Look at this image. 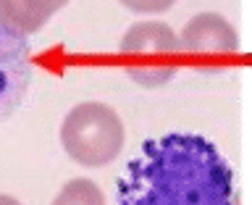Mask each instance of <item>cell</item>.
I'll list each match as a JSON object with an SVG mask.
<instances>
[{"mask_svg":"<svg viewBox=\"0 0 252 205\" xmlns=\"http://www.w3.org/2000/svg\"><path fill=\"white\" fill-rule=\"evenodd\" d=\"M116 205H234V169L202 134H163L124 166Z\"/></svg>","mask_w":252,"mask_h":205,"instance_id":"1","label":"cell"},{"mask_svg":"<svg viewBox=\"0 0 252 205\" xmlns=\"http://www.w3.org/2000/svg\"><path fill=\"white\" fill-rule=\"evenodd\" d=\"M124 121L110 105L97 100L79 102L61 124V145L74 163L84 169H102L124 150Z\"/></svg>","mask_w":252,"mask_h":205,"instance_id":"2","label":"cell"},{"mask_svg":"<svg viewBox=\"0 0 252 205\" xmlns=\"http://www.w3.org/2000/svg\"><path fill=\"white\" fill-rule=\"evenodd\" d=\"M34 76L32 45L27 34L0 19V121L11 118L24 102Z\"/></svg>","mask_w":252,"mask_h":205,"instance_id":"3","label":"cell"},{"mask_svg":"<svg viewBox=\"0 0 252 205\" xmlns=\"http://www.w3.org/2000/svg\"><path fill=\"white\" fill-rule=\"evenodd\" d=\"M181 50L194 55H228L239 50V34L220 13H197L179 34Z\"/></svg>","mask_w":252,"mask_h":205,"instance_id":"4","label":"cell"},{"mask_svg":"<svg viewBox=\"0 0 252 205\" xmlns=\"http://www.w3.org/2000/svg\"><path fill=\"white\" fill-rule=\"evenodd\" d=\"M118 50L126 58L150 61V58H173L181 53L179 34L163 21H139L124 32Z\"/></svg>","mask_w":252,"mask_h":205,"instance_id":"5","label":"cell"},{"mask_svg":"<svg viewBox=\"0 0 252 205\" xmlns=\"http://www.w3.org/2000/svg\"><path fill=\"white\" fill-rule=\"evenodd\" d=\"M71 0H0V19L21 34H34Z\"/></svg>","mask_w":252,"mask_h":205,"instance_id":"6","label":"cell"},{"mask_svg":"<svg viewBox=\"0 0 252 205\" xmlns=\"http://www.w3.org/2000/svg\"><path fill=\"white\" fill-rule=\"evenodd\" d=\"M53 205H105V195L92 179L79 176L61 187Z\"/></svg>","mask_w":252,"mask_h":205,"instance_id":"7","label":"cell"},{"mask_svg":"<svg viewBox=\"0 0 252 205\" xmlns=\"http://www.w3.org/2000/svg\"><path fill=\"white\" fill-rule=\"evenodd\" d=\"M126 76L139 87H163L176 76V66H158V63H147V66H126Z\"/></svg>","mask_w":252,"mask_h":205,"instance_id":"8","label":"cell"},{"mask_svg":"<svg viewBox=\"0 0 252 205\" xmlns=\"http://www.w3.org/2000/svg\"><path fill=\"white\" fill-rule=\"evenodd\" d=\"M118 3L134 13H165L176 0H118Z\"/></svg>","mask_w":252,"mask_h":205,"instance_id":"9","label":"cell"},{"mask_svg":"<svg viewBox=\"0 0 252 205\" xmlns=\"http://www.w3.org/2000/svg\"><path fill=\"white\" fill-rule=\"evenodd\" d=\"M0 205H21L16 197H11V195H0Z\"/></svg>","mask_w":252,"mask_h":205,"instance_id":"10","label":"cell"}]
</instances>
